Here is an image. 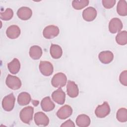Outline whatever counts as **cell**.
I'll use <instances>...</instances> for the list:
<instances>
[{
    "mask_svg": "<svg viewBox=\"0 0 127 127\" xmlns=\"http://www.w3.org/2000/svg\"><path fill=\"white\" fill-rule=\"evenodd\" d=\"M66 81L67 78L65 74L62 72H59L54 75L51 80V83L55 87L61 88L66 84Z\"/></svg>",
    "mask_w": 127,
    "mask_h": 127,
    "instance_id": "2",
    "label": "cell"
},
{
    "mask_svg": "<svg viewBox=\"0 0 127 127\" xmlns=\"http://www.w3.org/2000/svg\"><path fill=\"white\" fill-rule=\"evenodd\" d=\"M103 6L106 9L112 8L116 3L115 0H103L102 1Z\"/></svg>",
    "mask_w": 127,
    "mask_h": 127,
    "instance_id": "28",
    "label": "cell"
},
{
    "mask_svg": "<svg viewBox=\"0 0 127 127\" xmlns=\"http://www.w3.org/2000/svg\"><path fill=\"white\" fill-rule=\"evenodd\" d=\"M53 100L57 103L63 105L65 102V94L61 88H59L57 90L54 91L52 94Z\"/></svg>",
    "mask_w": 127,
    "mask_h": 127,
    "instance_id": "13",
    "label": "cell"
},
{
    "mask_svg": "<svg viewBox=\"0 0 127 127\" xmlns=\"http://www.w3.org/2000/svg\"><path fill=\"white\" fill-rule=\"evenodd\" d=\"M116 40L117 43L120 45H125L127 43V32L122 31L119 32L116 36Z\"/></svg>",
    "mask_w": 127,
    "mask_h": 127,
    "instance_id": "24",
    "label": "cell"
},
{
    "mask_svg": "<svg viewBox=\"0 0 127 127\" xmlns=\"http://www.w3.org/2000/svg\"><path fill=\"white\" fill-rule=\"evenodd\" d=\"M7 67L9 71L13 74L17 73L20 68V64L19 60L17 58L13 60L7 64Z\"/></svg>",
    "mask_w": 127,
    "mask_h": 127,
    "instance_id": "21",
    "label": "cell"
},
{
    "mask_svg": "<svg viewBox=\"0 0 127 127\" xmlns=\"http://www.w3.org/2000/svg\"><path fill=\"white\" fill-rule=\"evenodd\" d=\"M15 98L13 93H10L4 97L2 101V106L6 111H11L14 108Z\"/></svg>",
    "mask_w": 127,
    "mask_h": 127,
    "instance_id": "4",
    "label": "cell"
},
{
    "mask_svg": "<svg viewBox=\"0 0 127 127\" xmlns=\"http://www.w3.org/2000/svg\"><path fill=\"white\" fill-rule=\"evenodd\" d=\"M61 127H74L75 125L74 123L70 120H68L64 123L61 126Z\"/></svg>",
    "mask_w": 127,
    "mask_h": 127,
    "instance_id": "30",
    "label": "cell"
},
{
    "mask_svg": "<svg viewBox=\"0 0 127 127\" xmlns=\"http://www.w3.org/2000/svg\"><path fill=\"white\" fill-rule=\"evenodd\" d=\"M13 16V10L9 8L5 9L4 12H1L0 14V17L1 20L4 21H7L11 19Z\"/></svg>",
    "mask_w": 127,
    "mask_h": 127,
    "instance_id": "27",
    "label": "cell"
},
{
    "mask_svg": "<svg viewBox=\"0 0 127 127\" xmlns=\"http://www.w3.org/2000/svg\"><path fill=\"white\" fill-rule=\"evenodd\" d=\"M6 85L9 88L13 90L19 89L21 86V82L20 79L16 76L8 74L5 80Z\"/></svg>",
    "mask_w": 127,
    "mask_h": 127,
    "instance_id": "3",
    "label": "cell"
},
{
    "mask_svg": "<svg viewBox=\"0 0 127 127\" xmlns=\"http://www.w3.org/2000/svg\"><path fill=\"white\" fill-rule=\"evenodd\" d=\"M42 55V50L40 47L34 45L30 47L29 56L33 60L39 59Z\"/></svg>",
    "mask_w": 127,
    "mask_h": 127,
    "instance_id": "20",
    "label": "cell"
},
{
    "mask_svg": "<svg viewBox=\"0 0 127 127\" xmlns=\"http://www.w3.org/2000/svg\"><path fill=\"white\" fill-rule=\"evenodd\" d=\"M60 32L58 27L55 25H49L46 26L43 31V35L46 39H52L57 36Z\"/></svg>",
    "mask_w": 127,
    "mask_h": 127,
    "instance_id": "5",
    "label": "cell"
},
{
    "mask_svg": "<svg viewBox=\"0 0 127 127\" xmlns=\"http://www.w3.org/2000/svg\"><path fill=\"white\" fill-rule=\"evenodd\" d=\"M34 121L38 126H47L49 123V119L47 115L42 112L36 113L34 115Z\"/></svg>",
    "mask_w": 127,
    "mask_h": 127,
    "instance_id": "11",
    "label": "cell"
},
{
    "mask_svg": "<svg viewBox=\"0 0 127 127\" xmlns=\"http://www.w3.org/2000/svg\"><path fill=\"white\" fill-rule=\"evenodd\" d=\"M123 23L118 18H113L109 22V30L111 33L120 32L123 28Z\"/></svg>",
    "mask_w": 127,
    "mask_h": 127,
    "instance_id": "8",
    "label": "cell"
},
{
    "mask_svg": "<svg viewBox=\"0 0 127 127\" xmlns=\"http://www.w3.org/2000/svg\"><path fill=\"white\" fill-rule=\"evenodd\" d=\"M34 109L31 106H28L21 110L19 114L20 119L24 123L29 124L32 120Z\"/></svg>",
    "mask_w": 127,
    "mask_h": 127,
    "instance_id": "1",
    "label": "cell"
},
{
    "mask_svg": "<svg viewBox=\"0 0 127 127\" xmlns=\"http://www.w3.org/2000/svg\"><path fill=\"white\" fill-rule=\"evenodd\" d=\"M39 70L41 73L46 76H50L53 72V66L48 61H41L39 64Z\"/></svg>",
    "mask_w": 127,
    "mask_h": 127,
    "instance_id": "7",
    "label": "cell"
},
{
    "mask_svg": "<svg viewBox=\"0 0 127 127\" xmlns=\"http://www.w3.org/2000/svg\"><path fill=\"white\" fill-rule=\"evenodd\" d=\"M6 34L7 37L10 39H16L18 38L20 34V29L17 25H11L7 28Z\"/></svg>",
    "mask_w": 127,
    "mask_h": 127,
    "instance_id": "15",
    "label": "cell"
},
{
    "mask_svg": "<svg viewBox=\"0 0 127 127\" xmlns=\"http://www.w3.org/2000/svg\"><path fill=\"white\" fill-rule=\"evenodd\" d=\"M31 100L30 95L27 92L20 93L17 98V102L20 106H25L28 104Z\"/></svg>",
    "mask_w": 127,
    "mask_h": 127,
    "instance_id": "22",
    "label": "cell"
},
{
    "mask_svg": "<svg viewBox=\"0 0 127 127\" xmlns=\"http://www.w3.org/2000/svg\"><path fill=\"white\" fill-rule=\"evenodd\" d=\"M117 11L120 16H125L127 15V3L126 0H119L117 6Z\"/></svg>",
    "mask_w": 127,
    "mask_h": 127,
    "instance_id": "23",
    "label": "cell"
},
{
    "mask_svg": "<svg viewBox=\"0 0 127 127\" xmlns=\"http://www.w3.org/2000/svg\"><path fill=\"white\" fill-rule=\"evenodd\" d=\"M72 113L71 107L68 105H65L58 110L57 112V116L60 119L64 120L70 117Z\"/></svg>",
    "mask_w": 127,
    "mask_h": 127,
    "instance_id": "9",
    "label": "cell"
},
{
    "mask_svg": "<svg viewBox=\"0 0 127 127\" xmlns=\"http://www.w3.org/2000/svg\"><path fill=\"white\" fill-rule=\"evenodd\" d=\"M41 106L44 111L50 112L54 109L55 106L50 97H46L41 101Z\"/></svg>",
    "mask_w": 127,
    "mask_h": 127,
    "instance_id": "17",
    "label": "cell"
},
{
    "mask_svg": "<svg viewBox=\"0 0 127 127\" xmlns=\"http://www.w3.org/2000/svg\"><path fill=\"white\" fill-rule=\"evenodd\" d=\"M50 52L51 57L55 59H60L63 55L62 49L58 45L52 44L50 47Z\"/></svg>",
    "mask_w": 127,
    "mask_h": 127,
    "instance_id": "19",
    "label": "cell"
},
{
    "mask_svg": "<svg viewBox=\"0 0 127 127\" xmlns=\"http://www.w3.org/2000/svg\"><path fill=\"white\" fill-rule=\"evenodd\" d=\"M98 58L102 63L108 64L113 61L114 55L113 53L110 51H102L99 53Z\"/></svg>",
    "mask_w": 127,
    "mask_h": 127,
    "instance_id": "16",
    "label": "cell"
},
{
    "mask_svg": "<svg viewBox=\"0 0 127 127\" xmlns=\"http://www.w3.org/2000/svg\"><path fill=\"white\" fill-rule=\"evenodd\" d=\"M17 15L21 20H27L31 17L32 11L29 7L23 6L18 9L17 12Z\"/></svg>",
    "mask_w": 127,
    "mask_h": 127,
    "instance_id": "14",
    "label": "cell"
},
{
    "mask_svg": "<svg viewBox=\"0 0 127 127\" xmlns=\"http://www.w3.org/2000/svg\"><path fill=\"white\" fill-rule=\"evenodd\" d=\"M76 124L79 127H86L89 126L90 124V119L89 117L85 114H81L77 117L76 119Z\"/></svg>",
    "mask_w": 127,
    "mask_h": 127,
    "instance_id": "18",
    "label": "cell"
},
{
    "mask_svg": "<svg viewBox=\"0 0 127 127\" xmlns=\"http://www.w3.org/2000/svg\"><path fill=\"white\" fill-rule=\"evenodd\" d=\"M89 4V0H73L72 2V7L77 10L81 9Z\"/></svg>",
    "mask_w": 127,
    "mask_h": 127,
    "instance_id": "26",
    "label": "cell"
},
{
    "mask_svg": "<svg viewBox=\"0 0 127 127\" xmlns=\"http://www.w3.org/2000/svg\"><path fill=\"white\" fill-rule=\"evenodd\" d=\"M66 92L67 95L71 98L76 97L79 94V90L75 83L71 80L67 81L66 86Z\"/></svg>",
    "mask_w": 127,
    "mask_h": 127,
    "instance_id": "12",
    "label": "cell"
},
{
    "mask_svg": "<svg viewBox=\"0 0 127 127\" xmlns=\"http://www.w3.org/2000/svg\"><path fill=\"white\" fill-rule=\"evenodd\" d=\"M119 80L122 84L124 86L127 85V71L126 70L123 71L120 74Z\"/></svg>",
    "mask_w": 127,
    "mask_h": 127,
    "instance_id": "29",
    "label": "cell"
},
{
    "mask_svg": "<svg viewBox=\"0 0 127 127\" xmlns=\"http://www.w3.org/2000/svg\"><path fill=\"white\" fill-rule=\"evenodd\" d=\"M97 16V11L93 7H88L85 9L82 12V17L86 21L94 20Z\"/></svg>",
    "mask_w": 127,
    "mask_h": 127,
    "instance_id": "10",
    "label": "cell"
},
{
    "mask_svg": "<svg viewBox=\"0 0 127 127\" xmlns=\"http://www.w3.org/2000/svg\"><path fill=\"white\" fill-rule=\"evenodd\" d=\"M110 107L108 102H104L102 105L97 106L95 111V114L97 117L103 118L110 114Z\"/></svg>",
    "mask_w": 127,
    "mask_h": 127,
    "instance_id": "6",
    "label": "cell"
},
{
    "mask_svg": "<svg viewBox=\"0 0 127 127\" xmlns=\"http://www.w3.org/2000/svg\"><path fill=\"white\" fill-rule=\"evenodd\" d=\"M117 119L120 122L124 123L127 121V110L122 108L119 109L117 112Z\"/></svg>",
    "mask_w": 127,
    "mask_h": 127,
    "instance_id": "25",
    "label": "cell"
}]
</instances>
